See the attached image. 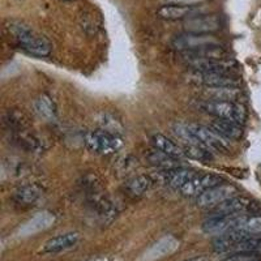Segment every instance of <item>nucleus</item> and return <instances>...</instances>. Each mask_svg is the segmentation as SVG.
Segmentation results:
<instances>
[{"mask_svg": "<svg viewBox=\"0 0 261 261\" xmlns=\"http://www.w3.org/2000/svg\"><path fill=\"white\" fill-rule=\"evenodd\" d=\"M8 29L18 45L32 55L47 57L51 53L50 42L28 25L21 22H11Z\"/></svg>", "mask_w": 261, "mask_h": 261, "instance_id": "nucleus-1", "label": "nucleus"}, {"mask_svg": "<svg viewBox=\"0 0 261 261\" xmlns=\"http://www.w3.org/2000/svg\"><path fill=\"white\" fill-rule=\"evenodd\" d=\"M197 109H200L201 111L217 119L230 120V122L238 123V124L241 125L244 124L247 119L246 109L241 103H238V102L205 99V101L197 103Z\"/></svg>", "mask_w": 261, "mask_h": 261, "instance_id": "nucleus-2", "label": "nucleus"}, {"mask_svg": "<svg viewBox=\"0 0 261 261\" xmlns=\"http://www.w3.org/2000/svg\"><path fill=\"white\" fill-rule=\"evenodd\" d=\"M85 145L95 154L110 155L123 146L122 139L109 130L95 129L85 135Z\"/></svg>", "mask_w": 261, "mask_h": 261, "instance_id": "nucleus-3", "label": "nucleus"}, {"mask_svg": "<svg viewBox=\"0 0 261 261\" xmlns=\"http://www.w3.org/2000/svg\"><path fill=\"white\" fill-rule=\"evenodd\" d=\"M238 193H239V191L232 184L221 183L218 186H216V187L209 188L208 191H205L204 193H201L197 197V200H196V204H197L199 208L212 211L213 208H216L220 204L225 202L226 200L231 199L234 196H238Z\"/></svg>", "mask_w": 261, "mask_h": 261, "instance_id": "nucleus-4", "label": "nucleus"}, {"mask_svg": "<svg viewBox=\"0 0 261 261\" xmlns=\"http://www.w3.org/2000/svg\"><path fill=\"white\" fill-rule=\"evenodd\" d=\"M191 132L195 135V137L200 141L204 148L208 150L218 151V153H228L230 151V144H228L227 139L221 136L220 134H217L216 130L212 128L205 127L201 124H188Z\"/></svg>", "mask_w": 261, "mask_h": 261, "instance_id": "nucleus-5", "label": "nucleus"}, {"mask_svg": "<svg viewBox=\"0 0 261 261\" xmlns=\"http://www.w3.org/2000/svg\"><path fill=\"white\" fill-rule=\"evenodd\" d=\"M188 80L195 85L204 88H238L239 80L231 73H218V72L192 71L188 74Z\"/></svg>", "mask_w": 261, "mask_h": 261, "instance_id": "nucleus-6", "label": "nucleus"}, {"mask_svg": "<svg viewBox=\"0 0 261 261\" xmlns=\"http://www.w3.org/2000/svg\"><path fill=\"white\" fill-rule=\"evenodd\" d=\"M214 46H221V41L212 34L184 33V34L176 36L172 39V47L178 51H181V53L200 50V48L205 47H214Z\"/></svg>", "mask_w": 261, "mask_h": 261, "instance_id": "nucleus-7", "label": "nucleus"}, {"mask_svg": "<svg viewBox=\"0 0 261 261\" xmlns=\"http://www.w3.org/2000/svg\"><path fill=\"white\" fill-rule=\"evenodd\" d=\"M221 18L218 15H199L184 20L183 28L186 33L195 34H212L221 29Z\"/></svg>", "mask_w": 261, "mask_h": 261, "instance_id": "nucleus-8", "label": "nucleus"}, {"mask_svg": "<svg viewBox=\"0 0 261 261\" xmlns=\"http://www.w3.org/2000/svg\"><path fill=\"white\" fill-rule=\"evenodd\" d=\"M244 214H237V216H216L209 217L208 220L202 223V230L206 234L223 235L232 231L239 223Z\"/></svg>", "mask_w": 261, "mask_h": 261, "instance_id": "nucleus-9", "label": "nucleus"}, {"mask_svg": "<svg viewBox=\"0 0 261 261\" xmlns=\"http://www.w3.org/2000/svg\"><path fill=\"white\" fill-rule=\"evenodd\" d=\"M186 64L190 65L193 71L218 72V73H232L238 68V64L232 59H220V58L188 60Z\"/></svg>", "mask_w": 261, "mask_h": 261, "instance_id": "nucleus-10", "label": "nucleus"}, {"mask_svg": "<svg viewBox=\"0 0 261 261\" xmlns=\"http://www.w3.org/2000/svg\"><path fill=\"white\" fill-rule=\"evenodd\" d=\"M222 178L214 174H205V172H196V175L188 181L180 190V192L186 196H197L208 191L209 188L216 187L221 184Z\"/></svg>", "mask_w": 261, "mask_h": 261, "instance_id": "nucleus-11", "label": "nucleus"}, {"mask_svg": "<svg viewBox=\"0 0 261 261\" xmlns=\"http://www.w3.org/2000/svg\"><path fill=\"white\" fill-rule=\"evenodd\" d=\"M253 202L243 196H234L231 199L226 200L225 202L211 211V217L216 216H237V214H244L247 212L252 211Z\"/></svg>", "mask_w": 261, "mask_h": 261, "instance_id": "nucleus-12", "label": "nucleus"}, {"mask_svg": "<svg viewBox=\"0 0 261 261\" xmlns=\"http://www.w3.org/2000/svg\"><path fill=\"white\" fill-rule=\"evenodd\" d=\"M199 15H202L201 6L167 4V6L161 7L157 11V16L163 20H188V18H192Z\"/></svg>", "mask_w": 261, "mask_h": 261, "instance_id": "nucleus-13", "label": "nucleus"}, {"mask_svg": "<svg viewBox=\"0 0 261 261\" xmlns=\"http://www.w3.org/2000/svg\"><path fill=\"white\" fill-rule=\"evenodd\" d=\"M196 175V171L190 169H184V167H175V169L165 170L162 172L163 181L170 186V187L175 188L180 191L181 188Z\"/></svg>", "mask_w": 261, "mask_h": 261, "instance_id": "nucleus-14", "label": "nucleus"}, {"mask_svg": "<svg viewBox=\"0 0 261 261\" xmlns=\"http://www.w3.org/2000/svg\"><path fill=\"white\" fill-rule=\"evenodd\" d=\"M79 242L77 232H67V234L58 235L47 241L43 246V252L45 253H58L69 249Z\"/></svg>", "mask_w": 261, "mask_h": 261, "instance_id": "nucleus-15", "label": "nucleus"}, {"mask_svg": "<svg viewBox=\"0 0 261 261\" xmlns=\"http://www.w3.org/2000/svg\"><path fill=\"white\" fill-rule=\"evenodd\" d=\"M232 232L241 234L246 238H261V216L244 214L241 223L232 230Z\"/></svg>", "mask_w": 261, "mask_h": 261, "instance_id": "nucleus-16", "label": "nucleus"}, {"mask_svg": "<svg viewBox=\"0 0 261 261\" xmlns=\"http://www.w3.org/2000/svg\"><path fill=\"white\" fill-rule=\"evenodd\" d=\"M211 128L227 140H238L243 136V129H242L241 124L230 122V120L216 119L214 122H212Z\"/></svg>", "mask_w": 261, "mask_h": 261, "instance_id": "nucleus-17", "label": "nucleus"}, {"mask_svg": "<svg viewBox=\"0 0 261 261\" xmlns=\"http://www.w3.org/2000/svg\"><path fill=\"white\" fill-rule=\"evenodd\" d=\"M151 144H153V146L157 149H160L161 151H163V153H166L167 155H170V157L175 158V160H181V158L187 157L186 155V153H184V149L179 148L178 145H176L174 141H171L170 139H167L166 136H163V135L161 134H157L154 135V136L151 137Z\"/></svg>", "mask_w": 261, "mask_h": 261, "instance_id": "nucleus-18", "label": "nucleus"}, {"mask_svg": "<svg viewBox=\"0 0 261 261\" xmlns=\"http://www.w3.org/2000/svg\"><path fill=\"white\" fill-rule=\"evenodd\" d=\"M41 195L42 191L37 186L29 184V186H22V187L18 188L15 192V195H13V200L17 204L29 206V205L36 204L39 197H41Z\"/></svg>", "mask_w": 261, "mask_h": 261, "instance_id": "nucleus-19", "label": "nucleus"}, {"mask_svg": "<svg viewBox=\"0 0 261 261\" xmlns=\"http://www.w3.org/2000/svg\"><path fill=\"white\" fill-rule=\"evenodd\" d=\"M204 94L208 97V99L211 101H231L235 102L241 92L238 88H230V86H226V88H205Z\"/></svg>", "mask_w": 261, "mask_h": 261, "instance_id": "nucleus-20", "label": "nucleus"}, {"mask_svg": "<svg viewBox=\"0 0 261 261\" xmlns=\"http://www.w3.org/2000/svg\"><path fill=\"white\" fill-rule=\"evenodd\" d=\"M146 158H148V161L151 163V165H154V166H158V167H162V169H165V170L180 167L178 165V160L170 157V155H167L166 153H163V151H161L160 149H157V148L149 150Z\"/></svg>", "mask_w": 261, "mask_h": 261, "instance_id": "nucleus-21", "label": "nucleus"}, {"mask_svg": "<svg viewBox=\"0 0 261 261\" xmlns=\"http://www.w3.org/2000/svg\"><path fill=\"white\" fill-rule=\"evenodd\" d=\"M151 184H153V180L149 176L139 175L127 181V190L134 196H141L148 192L149 188L151 187Z\"/></svg>", "mask_w": 261, "mask_h": 261, "instance_id": "nucleus-22", "label": "nucleus"}, {"mask_svg": "<svg viewBox=\"0 0 261 261\" xmlns=\"http://www.w3.org/2000/svg\"><path fill=\"white\" fill-rule=\"evenodd\" d=\"M34 109L39 116H43L46 119H51L55 116V106L50 98L46 95H42L34 102Z\"/></svg>", "mask_w": 261, "mask_h": 261, "instance_id": "nucleus-23", "label": "nucleus"}, {"mask_svg": "<svg viewBox=\"0 0 261 261\" xmlns=\"http://www.w3.org/2000/svg\"><path fill=\"white\" fill-rule=\"evenodd\" d=\"M184 153L187 157L193 158V160L199 161H211L213 158L212 151L204 148L202 145H186L184 148Z\"/></svg>", "mask_w": 261, "mask_h": 261, "instance_id": "nucleus-24", "label": "nucleus"}, {"mask_svg": "<svg viewBox=\"0 0 261 261\" xmlns=\"http://www.w3.org/2000/svg\"><path fill=\"white\" fill-rule=\"evenodd\" d=\"M4 123L8 125L11 129H24V127L27 125V120H25L24 115L20 113H16V111H9L8 114L4 118Z\"/></svg>", "mask_w": 261, "mask_h": 261, "instance_id": "nucleus-25", "label": "nucleus"}, {"mask_svg": "<svg viewBox=\"0 0 261 261\" xmlns=\"http://www.w3.org/2000/svg\"><path fill=\"white\" fill-rule=\"evenodd\" d=\"M101 120H102L101 129L109 130V132H111V134H115L119 136V132H120V129H122V125H120V123H119L118 120H114L113 116L109 115V114H103Z\"/></svg>", "mask_w": 261, "mask_h": 261, "instance_id": "nucleus-26", "label": "nucleus"}, {"mask_svg": "<svg viewBox=\"0 0 261 261\" xmlns=\"http://www.w3.org/2000/svg\"><path fill=\"white\" fill-rule=\"evenodd\" d=\"M222 261H261V256L260 253L255 252H241L235 253Z\"/></svg>", "mask_w": 261, "mask_h": 261, "instance_id": "nucleus-27", "label": "nucleus"}, {"mask_svg": "<svg viewBox=\"0 0 261 261\" xmlns=\"http://www.w3.org/2000/svg\"><path fill=\"white\" fill-rule=\"evenodd\" d=\"M167 4H179V6H199L205 0H166Z\"/></svg>", "mask_w": 261, "mask_h": 261, "instance_id": "nucleus-28", "label": "nucleus"}, {"mask_svg": "<svg viewBox=\"0 0 261 261\" xmlns=\"http://www.w3.org/2000/svg\"><path fill=\"white\" fill-rule=\"evenodd\" d=\"M181 261H208V257H206V256H196V257H191L187 258V260Z\"/></svg>", "mask_w": 261, "mask_h": 261, "instance_id": "nucleus-29", "label": "nucleus"}, {"mask_svg": "<svg viewBox=\"0 0 261 261\" xmlns=\"http://www.w3.org/2000/svg\"><path fill=\"white\" fill-rule=\"evenodd\" d=\"M65 2H73V0H65Z\"/></svg>", "mask_w": 261, "mask_h": 261, "instance_id": "nucleus-30", "label": "nucleus"}]
</instances>
